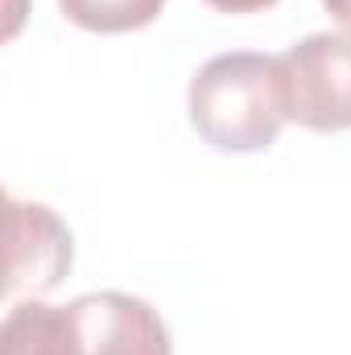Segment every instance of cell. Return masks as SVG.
I'll list each match as a JSON object with an SVG mask.
<instances>
[{"label":"cell","mask_w":351,"mask_h":355,"mask_svg":"<svg viewBox=\"0 0 351 355\" xmlns=\"http://www.w3.org/2000/svg\"><path fill=\"white\" fill-rule=\"evenodd\" d=\"M327 4V12L343 25V29H351V0H323Z\"/></svg>","instance_id":"8"},{"label":"cell","mask_w":351,"mask_h":355,"mask_svg":"<svg viewBox=\"0 0 351 355\" xmlns=\"http://www.w3.org/2000/svg\"><path fill=\"white\" fill-rule=\"evenodd\" d=\"M71 261H75V252H71L67 223L42 202L8 198V281H4V293L12 302L42 297L71 272Z\"/></svg>","instance_id":"4"},{"label":"cell","mask_w":351,"mask_h":355,"mask_svg":"<svg viewBox=\"0 0 351 355\" xmlns=\"http://www.w3.org/2000/svg\"><path fill=\"white\" fill-rule=\"evenodd\" d=\"M285 120L310 132L351 128V29L310 33L281 54Z\"/></svg>","instance_id":"2"},{"label":"cell","mask_w":351,"mask_h":355,"mask_svg":"<svg viewBox=\"0 0 351 355\" xmlns=\"http://www.w3.org/2000/svg\"><path fill=\"white\" fill-rule=\"evenodd\" d=\"M190 124L223 153H261L285 124L281 58L257 50L215 54L190 79Z\"/></svg>","instance_id":"1"},{"label":"cell","mask_w":351,"mask_h":355,"mask_svg":"<svg viewBox=\"0 0 351 355\" xmlns=\"http://www.w3.org/2000/svg\"><path fill=\"white\" fill-rule=\"evenodd\" d=\"M79 355H174L162 314L132 293L99 289L67 302Z\"/></svg>","instance_id":"3"},{"label":"cell","mask_w":351,"mask_h":355,"mask_svg":"<svg viewBox=\"0 0 351 355\" xmlns=\"http://www.w3.org/2000/svg\"><path fill=\"white\" fill-rule=\"evenodd\" d=\"M207 4L219 12H261V8H273L277 0H207Z\"/></svg>","instance_id":"7"},{"label":"cell","mask_w":351,"mask_h":355,"mask_svg":"<svg viewBox=\"0 0 351 355\" xmlns=\"http://www.w3.org/2000/svg\"><path fill=\"white\" fill-rule=\"evenodd\" d=\"M58 4L67 21L91 33H128L157 21V12L166 8V0H58Z\"/></svg>","instance_id":"6"},{"label":"cell","mask_w":351,"mask_h":355,"mask_svg":"<svg viewBox=\"0 0 351 355\" xmlns=\"http://www.w3.org/2000/svg\"><path fill=\"white\" fill-rule=\"evenodd\" d=\"M0 355H79L67 306H46L37 297L12 302L0 327Z\"/></svg>","instance_id":"5"}]
</instances>
